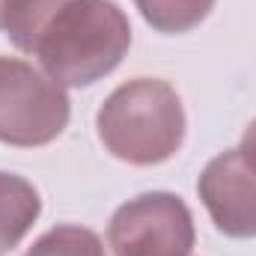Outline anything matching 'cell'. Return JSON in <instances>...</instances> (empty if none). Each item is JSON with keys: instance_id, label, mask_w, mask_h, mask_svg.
Here are the masks:
<instances>
[{"instance_id": "1", "label": "cell", "mask_w": 256, "mask_h": 256, "mask_svg": "<svg viewBox=\"0 0 256 256\" xmlns=\"http://www.w3.org/2000/svg\"><path fill=\"white\" fill-rule=\"evenodd\" d=\"M3 30L63 86H92L131 48V24L114 0H9Z\"/></svg>"}, {"instance_id": "2", "label": "cell", "mask_w": 256, "mask_h": 256, "mask_svg": "<svg viewBox=\"0 0 256 256\" xmlns=\"http://www.w3.org/2000/svg\"><path fill=\"white\" fill-rule=\"evenodd\" d=\"M96 128L114 158L152 167L182 149L185 108L167 80L134 78L104 98L96 114Z\"/></svg>"}, {"instance_id": "3", "label": "cell", "mask_w": 256, "mask_h": 256, "mask_svg": "<svg viewBox=\"0 0 256 256\" xmlns=\"http://www.w3.org/2000/svg\"><path fill=\"white\" fill-rule=\"evenodd\" d=\"M72 104L63 84L18 57H0V143L48 146L68 126Z\"/></svg>"}, {"instance_id": "4", "label": "cell", "mask_w": 256, "mask_h": 256, "mask_svg": "<svg viewBox=\"0 0 256 256\" xmlns=\"http://www.w3.org/2000/svg\"><path fill=\"white\" fill-rule=\"evenodd\" d=\"M194 242L191 208L170 191H149L128 200L108 224L114 256H188Z\"/></svg>"}, {"instance_id": "5", "label": "cell", "mask_w": 256, "mask_h": 256, "mask_svg": "<svg viewBox=\"0 0 256 256\" xmlns=\"http://www.w3.org/2000/svg\"><path fill=\"white\" fill-rule=\"evenodd\" d=\"M196 194L224 236L256 238V170L238 149H226L206 164Z\"/></svg>"}, {"instance_id": "6", "label": "cell", "mask_w": 256, "mask_h": 256, "mask_svg": "<svg viewBox=\"0 0 256 256\" xmlns=\"http://www.w3.org/2000/svg\"><path fill=\"white\" fill-rule=\"evenodd\" d=\"M42 214L39 191L18 173L0 170V256L21 244Z\"/></svg>"}, {"instance_id": "7", "label": "cell", "mask_w": 256, "mask_h": 256, "mask_svg": "<svg viewBox=\"0 0 256 256\" xmlns=\"http://www.w3.org/2000/svg\"><path fill=\"white\" fill-rule=\"evenodd\" d=\"M143 21L158 33H188L200 27L208 12L214 9V0H134Z\"/></svg>"}, {"instance_id": "8", "label": "cell", "mask_w": 256, "mask_h": 256, "mask_svg": "<svg viewBox=\"0 0 256 256\" xmlns=\"http://www.w3.org/2000/svg\"><path fill=\"white\" fill-rule=\"evenodd\" d=\"M24 256H108V250L98 232L78 224H60L39 236Z\"/></svg>"}, {"instance_id": "9", "label": "cell", "mask_w": 256, "mask_h": 256, "mask_svg": "<svg viewBox=\"0 0 256 256\" xmlns=\"http://www.w3.org/2000/svg\"><path fill=\"white\" fill-rule=\"evenodd\" d=\"M238 152L244 155V161L250 164L256 170V120L250 122V128L244 131V137H242V146H238Z\"/></svg>"}, {"instance_id": "10", "label": "cell", "mask_w": 256, "mask_h": 256, "mask_svg": "<svg viewBox=\"0 0 256 256\" xmlns=\"http://www.w3.org/2000/svg\"><path fill=\"white\" fill-rule=\"evenodd\" d=\"M6 6H9V0H0V30L6 24Z\"/></svg>"}]
</instances>
